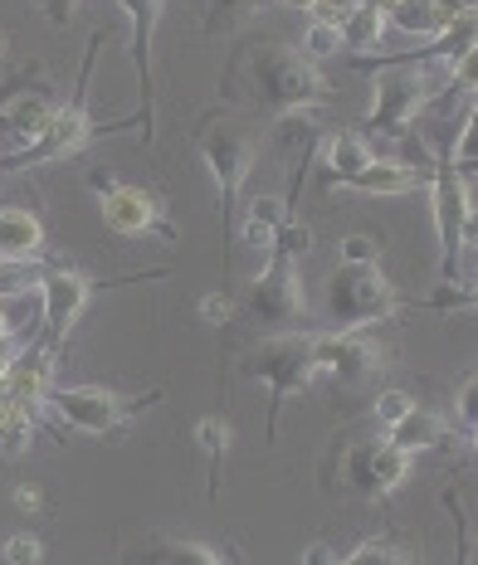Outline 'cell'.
I'll return each mask as SVG.
<instances>
[{"instance_id":"cell-1","label":"cell","mask_w":478,"mask_h":565,"mask_svg":"<svg viewBox=\"0 0 478 565\" xmlns=\"http://www.w3.org/2000/svg\"><path fill=\"white\" fill-rule=\"evenodd\" d=\"M332 103V84L312 58L278 40H249L235 44L225 74H220V108H254L269 117L308 113Z\"/></svg>"},{"instance_id":"cell-2","label":"cell","mask_w":478,"mask_h":565,"mask_svg":"<svg viewBox=\"0 0 478 565\" xmlns=\"http://www.w3.org/2000/svg\"><path fill=\"white\" fill-rule=\"evenodd\" d=\"M108 34H93L88 54H84V78H78V93L68 103L54 108V117L44 122V132L25 141V147H15L10 157H0V171H30V167H54V161H68L78 157V151L88 147L93 137H103L108 127L93 122V68H98V50Z\"/></svg>"},{"instance_id":"cell-3","label":"cell","mask_w":478,"mask_h":565,"mask_svg":"<svg viewBox=\"0 0 478 565\" xmlns=\"http://www.w3.org/2000/svg\"><path fill=\"white\" fill-rule=\"evenodd\" d=\"M435 98V74L419 58H381L371 74V108L361 117V137L367 141H401L415 127V117Z\"/></svg>"},{"instance_id":"cell-4","label":"cell","mask_w":478,"mask_h":565,"mask_svg":"<svg viewBox=\"0 0 478 565\" xmlns=\"http://www.w3.org/2000/svg\"><path fill=\"white\" fill-rule=\"evenodd\" d=\"M195 151H201L210 181H215L220 195V230H225V274H230V249H235V195L249 181L254 151H259V137L249 132L235 117L210 113L201 127H195Z\"/></svg>"},{"instance_id":"cell-5","label":"cell","mask_w":478,"mask_h":565,"mask_svg":"<svg viewBox=\"0 0 478 565\" xmlns=\"http://www.w3.org/2000/svg\"><path fill=\"white\" fill-rule=\"evenodd\" d=\"M415 458L381 434V439H352L337 444L332 458L322 463V482L337 498H357V502H381L391 498L395 488H405Z\"/></svg>"},{"instance_id":"cell-6","label":"cell","mask_w":478,"mask_h":565,"mask_svg":"<svg viewBox=\"0 0 478 565\" xmlns=\"http://www.w3.org/2000/svg\"><path fill=\"white\" fill-rule=\"evenodd\" d=\"M240 371L269 391V419H264V429H269V439H274L278 419H284V405L294 395L312 391V381H318V361H312V332H274V337L254 341V347L244 351Z\"/></svg>"},{"instance_id":"cell-7","label":"cell","mask_w":478,"mask_h":565,"mask_svg":"<svg viewBox=\"0 0 478 565\" xmlns=\"http://www.w3.org/2000/svg\"><path fill=\"white\" fill-rule=\"evenodd\" d=\"M401 308L395 282L381 274V264H337L322 282V317L332 332H367L391 322Z\"/></svg>"},{"instance_id":"cell-8","label":"cell","mask_w":478,"mask_h":565,"mask_svg":"<svg viewBox=\"0 0 478 565\" xmlns=\"http://www.w3.org/2000/svg\"><path fill=\"white\" fill-rule=\"evenodd\" d=\"M235 317L244 327H259L264 337L302 332V322H308V298H302L298 258L269 254V264L259 268V278L249 282V292L235 302Z\"/></svg>"},{"instance_id":"cell-9","label":"cell","mask_w":478,"mask_h":565,"mask_svg":"<svg viewBox=\"0 0 478 565\" xmlns=\"http://www.w3.org/2000/svg\"><path fill=\"white\" fill-rule=\"evenodd\" d=\"M161 391L147 395H118V391H103V385H54L44 395V415L60 419L64 434H93V439H108V434L127 429V419L137 409L157 405Z\"/></svg>"},{"instance_id":"cell-10","label":"cell","mask_w":478,"mask_h":565,"mask_svg":"<svg viewBox=\"0 0 478 565\" xmlns=\"http://www.w3.org/2000/svg\"><path fill=\"white\" fill-rule=\"evenodd\" d=\"M429 147H435V141H429ZM449 147L435 151V161H429V210H435V234H439V282H459V274H464V220H469V210L478 205L474 185L459 175Z\"/></svg>"},{"instance_id":"cell-11","label":"cell","mask_w":478,"mask_h":565,"mask_svg":"<svg viewBox=\"0 0 478 565\" xmlns=\"http://www.w3.org/2000/svg\"><path fill=\"white\" fill-rule=\"evenodd\" d=\"M88 191L98 195V215L113 234H127V239H147V234L177 239V225L167 220V205L151 191H142V185L113 181L108 171H88Z\"/></svg>"},{"instance_id":"cell-12","label":"cell","mask_w":478,"mask_h":565,"mask_svg":"<svg viewBox=\"0 0 478 565\" xmlns=\"http://www.w3.org/2000/svg\"><path fill=\"white\" fill-rule=\"evenodd\" d=\"M312 361L318 381H332L342 391H361L386 371V351L367 332H312Z\"/></svg>"},{"instance_id":"cell-13","label":"cell","mask_w":478,"mask_h":565,"mask_svg":"<svg viewBox=\"0 0 478 565\" xmlns=\"http://www.w3.org/2000/svg\"><path fill=\"white\" fill-rule=\"evenodd\" d=\"M34 288H40V322H44L40 341L60 351L64 337L74 332V322L84 317V308L93 302V292H98V278L54 264V268H40V282H34Z\"/></svg>"},{"instance_id":"cell-14","label":"cell","mask_w":478,"mask_h":565,"mask_svg":"<svg viewBox=\"0 0 478 565\" xmlns=\"http://www.w3.org/2000/svg\"><path fill=\"white\" fill-rule=\"evenodd\" d=\"M127 25H132V64H137V122L147 127L142 141H157V74H151V40H157V20H161V0H118Z\"/></svg>"},{"instance_id":"cell-15","label":"cell","mask_w":478,"mask_h":565,"mask_svg":"<svg viewBox=\"0 0 478 565\" xmlns=\"http://www.w3.org/2000/svg\"><path fill=\"white\" fill-rule=\"evenodd\" d=\"M302 565H419V551H415V541L401 532H371L342 551L312 546L308 556H302Z\"/></svg>"},{"instance_id":"cell-16","label":"cell","mask_w":478,"mask_h":565,"mask_svg":"<svg viewBox=\"0 0 478 565\" xmlns=\"http://www.w3.org/2000/svg\"><path fill=\"white\" fill-rule=\"evenodd\" d=\"M337 191H357V195H411V191H429V171L411 167L401 157H371L367 171H357L352 181H342Z\"/></svg>"},{"instance_id":"cell-17","label":"cell","mask_w":478,"mask_h":565,"mask_svg":"<svg viewBox=\"0 0 478 565\" xmlns=\"http://www.w3.org/2000/svg\"><path fill=\"white\" fill-rule=\"evenodd\" d=\"M464 10V0H401L386 15V34H405V40H435L449 30V20Z\"/></svg>"},{"instance_id":"cell-18","label":"cell","mask_w":478,"mask_h":565,"mask_svg":"<svg viewBox=\"0 0 478 565\" xmlns=\"http://www.w3.org/2000/svg\"><path fill=\"white\" fill-rule=\"evenodd\" d=\"M371 141L361 132H332L328 137V157H322V191H337L342 181H352L357 171L371 167Z\"/></svg>"},{"instance_id":"cell-19","label":"cell","mask_w":478,"mask_h":565,"mask_svg":"<svg viewBox=\"0 0 478 565\" xmlns=\"http://www.w3.org/2000/svg\"><path fill=\"white\" fill-rule=\"evenodd\" d=\"M127 565H225L205 541L191 536H151L127 556Z\"/></svg>"},{"instance_id":"cell-20","label":"cell","mask_w":478,"mask_h":565,"mask_svg":"<svg viewBox=\"0 0 478 565\" xmlns=\"http://www.w3.org/2000/svg\"><path fill=\"white\" fill-rule=\"evenodd\" d=\"M44 254V225L30 210H0V258L10 264H34Z\"/></svg>"},{"instance_id":"cell-21","label":"cell","mask_w":478,"mask_h":565,"mask_svg":"<svg viewBox=\"0 0 478 565\" xmlns=\"http://www.w3.org/2000/svg\"><path fill=\"white\" fill-rule=\"evenodd\" d=\"M386 439L395 444V449H405V454H429V449H439V444L449 439V424L435 415V409H425V405H415L411 415H405L401 424H391L386 429Z\"/></svg>"},{"instance_id":"cell-22","label":"cell","mask_w":478,"mask_h":565,"mask_svg":"<svg viewBox=\"0 0 478 565\" xmlns=\"http://www.w3.org/2000/svg\"><path fill=\"white\" fill-rule=\"evenodd\" d=\"M191 439H195V449L210 458L205 498H220V482H225V458H230V449H235V429H230V424L220 419V415H205V419H195Z\"/></svg>"},{"instance_id":"cell-23","label":"cell","mask_w":478,"mask_h":565,"mask_svg":"<svg viewBox=\"0 0 478 565\" xmlns=\"http://www.w3.org/2000/svg\"><path fill=\"white\" fill-rule=\"evenodd\" d=\"M284 220H288V200H274V195H259L249 205V215H244V244L249 249H264L269 254L274 249V239H278V230H284Z\"/></svg>"},{"instance_id":"cell-24","label":"cell","mask_w":478,"mask_h":565,"mask_svg":"<svg viewBox=\"0 0 478 565\" xmlns=\"http://www.w3.org/2000/svg\"><path fill=\"white\" fill-rule=\"evenodd\" d=\"M342 40H347V50H376V44L386 40V10L361 0L357 10L342 15Z\"/></svg>"},{"instance_id":"cell-25","label":"cell","mask_w":478,"mask_h":565,"mask_svg":"<svg viewBox=\"0 0 478 565\" xmlns=\"http://www.w3.org/2000/svg\"><path fill=\"white\" fill-rule=\"evenodd\" d=\"M30 322H40V288L0 292V341H20Z\"/></svg>"},{"instance_id":"cell-26","label":"cell","mask_w":478,"mask_h":565,"mask_svg":"<svg viewBox=\"0 0 478 565\" xmlns=\"http://www.w3.org/2000/svg\"><path fill=\"white\" fill-rule=\"evenodd\" d=\"M337 50H347V40H342V20L308 15V30H302V58L322 64V58H332Z\"/></svg>"},{"instance_id":"cell-27","label":"cell","mask_w":478,"mask_h":565,"mask_svg":"<svg viewBox=\"0 0 478 565\" xmlns=\"http://www.w3.org/2000/svg\"><path fill=\"white\" fill-rule=\"evenodd\" d=\"M454 98H478V44H474V50H464V54L449 64V74H445V98H439L435 108H449Z\"/></svg>"},{"instance_id":"cell-28","label":"cell","mask_w":478,"mask_h":565,"mask_svg":"<svg viewBox=\"0 0 478 565\" xmlns=\"http://www.w3.org/2000/svg\"><path fill=\"white\" fill-rule=\"evenodd\" d=\"M259 6L264 0H205V34H225V30L244 25Z\"/></svg>"},{"instance_id":"cell-29","label":"cell","mask_w":478,"mask_h":565,"mask_svg":"<svg viewBox=\"0 0 478 565\" xmlns=\"http://www.w3.org/2000/svg\"><path fill=\"white\" fill-rule=\"evenodd\" d=\"M454 167H474L478 161V103L459 113V137H454Z\"/></svg>"},{"instance_id":"cell-30","label":"cell","mask_w":478,"mask_h":565,"mask_svg":"<svg viewBox=\"0 0 478 565\" xmlns=\"http://www.w3.org/2000/svg\"><path fill=\"white\" fill-rule=\"evenodd\" d=\"M6 561L10 565H44V541L34 536V532L6 536Z\"/></svg>"},{"instance_id":"cell-31","label":"cell","mask_w":478,"mask_h":565,"mask_svg":"<svg viewBox=\"0 0 478 565\" xmlns=\"http://www.w3.org/2000/svg\"><path fill=\"white\" fill-rule=\"evenodd\" d=\"M415 409V395L411 391H381L376 395V419H381V429H391V424H401L405 415Z\"/></svg>"},{"instance_id":"cell-32","label":"cell","mask_w":478,"mask_h":565,"mask_svg":"<svg viewBox=\"0 0 478 565\" xmlns=\"http://www.w3.org/2000/svg\"><path fill=\"white\" fill-rule=\"evenodd\" d=\"M195 312H201L210 327L235 322V292H225V288H220V292H205V298L195 302Z\"/></svg>"},{"instance_id":"cell-33","label":"cell","mask_w":478,"mask_h":565,"mask_svg":"<svg viewBox=\"0 0 478 565\" xmlns=\"http://www.w3.org/2000/svg\"><path fill=\"white\" fill-rule=\"evenodd\" d=\"M337 254H342V264H381V244L371 234H347Z\"/></svg>"},{"instance_id":"cell-34","label":"cell","mask_w":478,"mask_h":565,"mask_svg":"<svg viewBox=\"0 0 478 565\" xmlns=\"http://www.w3.org/2000/svg\"><path fill=\"white\" fill-rule=\"evenodd\" d=\"M445 508L454 516V551H459V561L454 565H469V516H464V502H459V492H445Z\"/></svg>"},{"instance_id":"cell-35","label":"cell","mask_w":478,"mask_h":565,"mask_svg":"<svg viewBox=\"0 0 478 565\" xmlns=\"http://www.w3.org/2000/svg\"><path fill=\"white\" fill-rule=\"evenodd\" d=\"M454 415H459L464 429H478V371L459 385V395H454Z\"/></svg>"},{"instance_id":"cell-36","label":"cell","mask_w":478,"mask_h":565,"mask_svg":"<svg viewBox=\"0 0 478 565\" xmlns=\"http://www.w3.org/2000/svg\"><path fill=\"white\" fill-rule=\"evenodd\" d=\"M34 10H40L50 25H60V30H68L74 25V10H78V0H34Z\"/></svg>"},{"instance_id":"cell-37","label":"cell","mask_w":478,"mask_h":565,"mask_svg":"<svg viewBox=\"0 0 478 565\" xmlns=\"http://www.w3.org/2000/svg\"><path fill=\"white\" fill-rule=\"evenodd\" d=\"M15 508L20 512H40L44 508V492L34 488V482H20V488H15Z\"/></svg>"},{"instance_id":"cell-38","label":"cell","mask_w":478,"mask_h":565,"mask_svg":"<svg viewBox=\"0 0 478 565\" xmlns=\"http://www.w3.org/2000/svg\"><path fill=\"white\" fill-rule=\"evenodd\" d=\"M278 6H288V10H302V15H312V10H318L322 0H278Z\"/></svg>"},{"instance_id":"cell-39","label":"cell","mask_w":478,"mask_h":565,"mask_svg":"<svg viewBox=\"0 0 478 565\" xmlns=\"http://www.w3.org/2000/svg\"><path fill=\"white\" fill-rule=\"evenodd\" d=\"M6 54H10V34L0 30V58H6Z\"/></svg>"},{"instance_id":"cell-40","label":"cell","mask_w":478,"mask_h":565,"mask_svg":"<svg viewBox=\"0 0 478 565\" xmlns=\"http://www.w3.org/2000/svg\"><path fill=\"white\" fill-rule=\"evenodd\" d=\"M474 454H478V429H474Z\"/></svg>"},{"instance_id":"cell-41","label":"cell","mask_w":478,"mask_h":565,"mask_svg":"<svg viewBox=\"0 0 478 565\" xmlns=\"http://www.w3.org/2000/svg\"><path fill=\"white\" fill-rule=\"evenodd\" d=\"M474 561H478V551H474Z\"/></svg>"}]
</instances>
